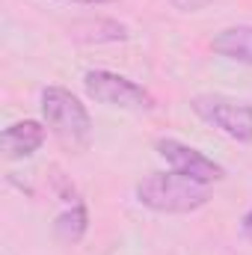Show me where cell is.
Returning a JSON list of instances; mask_svg holds the SVG:
<instances>
[{
    "mask_svg": "<svg viewBox=\"0 0 252 255\" xmlns=\"http://www.w3.org/2000/svg\"><path fill=\"white\" fill-rule=\"evenodd\" d=\"M244 235H247V238H252V211L244 217Z\"/></svg>",
    "mask_w": 252,
    "mask_h": 255,
    "instance_id": "cell-10",
    "label": "cell"
},
{
    "mask_svg": "<svg viewBox=\"0 0 252 255\" xmlns=\"http://www.w3.org/2000/svg\"><path fill=\"white\" fill-rule=\"evenodd\" d=\"M136 202L154 214H193L208 205L211 190L178 172H151L136 184Z\"/></svg>",
    "mask_w": 252,
    "mask_h": 255,
    "instance_id": "cell-1",
    "label": "cell"
},
{
    "mask_svg": "<svg viewBox=\"0 0 252 255\" xmlns=\"http://www.w3.org/2000/svg\"><path fill=\"white\" fill-rule=\"evenodd\" d=\"M190 107L202 122L217 128L229 139L244 142V145L252 142V104L226 98V95H196Z\"/></svg>",
    "mask_w": 252,
    "mask_h": 255,
    "instance_id": "cell-4",
    "label": "cell"
},
{
    "mask_svg": "<svg viewBox=\"0 0 252 255\" xmlns=\"http://www.w3.org/2000/svg\"><path fill=\"white\" fill-rule=\"evenodd\" d=\"M157 154L169 163L172 172L187 175L193 181H202V184H208V187H211L214 181H223V178H226V169H223L217 160H211L205 151L193 148V145L181 142V139H172V136L157 139Z\"/></svg>",
    "mask_w": 252,
    "mask_h": 255,
    "instance_id": "cell-5",
    "label": "cell"
},
{
    "mask_svg": "<svg viewBox=\"0 0 252 255\" xmlns=\"http://www.w3.org/2000/svg\"><path fill=\"white\" fill-rule=\"evenodd\" d=\"M45 136H48V130H45L42 122H36V119H21V122H12L9 128H3V133H0V148H3V154H6V160H24V157H30L33 151L42 148Z\"/></svg>",
    "mask_w": 252,
    "mask_h": 255,
    "instance_id": "cell-6",
    "label": "cell"
},
{
    "mask_svg": "<svg viewBox=\"0 0 252 255\" xmlns=\"http://www.w3.org/2000/svg\"><path fill=\"white\" fill-rule=\"evenodd\" d=\"M211 51L223 60L252 65V24H238V27L220 30L211 39Z\"/></svg>",
    "mask_w": 252,
    "mask_h": 255,
    "instance_id": "cell-7",
    "label": "cell"
},
{
    "mask_svg": "<svg viewBox=\"0 0 252 255\" xmlns=\"http://www.w3.org/2000/svg\"><path fill=\"white\" fill-rule=\"evenodd\" d=\"M83 89L95 104H107V107H119V110H151L154 98L148 89H142L139 83H133L125 74L116 71H104V68H92L83 77Z\"/></svg>",
    "mask_w": 252,
    "mask_h": 255,
    "instance_id": "cell-3",
    "label": "cell"
},
{
    "mask_svg": "<svg viewBox=\"0 0 252 255\" xmlns=\"http://www.w3.org/2000/svg\"><path fill=\"white\" fill-rule=\"evenodd\" d=\"M86 229H89V211H86V205L80 199L71 202L63 214L57 217V223H54V232H57V238L63 244H80L83 235H86Z\"/></svg>",
    "mask_w": 252,
    "mask_h": 255,
    "instance_id": "cell-8",
    "label": "cell"
},
{
    "mask_svg": "<svg viewBox=\"0 0 252 255\" xmlns=\"http://www.w3.org/2000/svg\"><path fill=\"white\" fill-rule=\"evenodd\" d=\"M74 3H83V6H107V3H116V0H74Z\"/></svg>",
    "mask_w": 252,
    "mask_h": 255,
    "instance_id": "cell-9",
    "label": "cell"
},
{
    "mask_svg": "<svg viewBox=\"0 0 252 255\" xmlns=\"http://www.w3.org/2000/svg\"><path fill=\"white\" fill-rule=\"evenodd\" d=\"M42 116L51 133L71 151H83L92 139V119L89 110L80 104L77 95H71L63 86L42 89Z\"/></svg>",
    "mask_w": 252,
    "mask_h": 255,
    "instance_id": "cell-2",
    "label": "cell"
}]
</instances>
